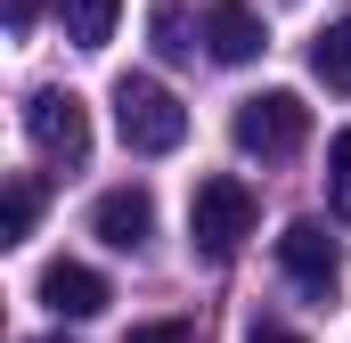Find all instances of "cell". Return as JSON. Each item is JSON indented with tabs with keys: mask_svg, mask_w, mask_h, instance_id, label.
I'll list each match as a JSON object with an SVG mask.
<instances>
[{
	"mask_svg": "<svg viewBox=\"0 0 351 343\" xmlns=\"http://www.w3.org/2000/svg\"><path fill=\"white\" fill-rule=\"evenodd\" d=\"M245 237H254V188L237 172L196 180V196H188V254L196 261H229Z\"/></svg>",
	"mask_w": 351,
	"mask_h": 343,
	"instance_id": "obj_1",
	"label": "cell"
},
{
	"mask_svg": "<svg viewBox=\"0 0 351 343\" xmlns=\"http://www.w3.org/2000/svg\"><path fill=\"white\" fill-rule=\"evenodd\" d=\"M114 131H123L131 156H172L180 139H188V106L156 74H123L114 82Z\"/></svg>",
	"mask_w": 351,
	"mask_h": 343,
	"instance_id": "obj_2",
	"label": "cell"
},
{
	"mask_svg": "<svg viewBox=\"0 0 351 343\" xmlns=\"http://www.w3.org/2000/svg\"><path fill=\"white\" fill-rule=\"evenodd\" d=\"M229 139H237L245 156L278 164V156H294V147L311 139V106H302L294 90H254V98H237V115H229Z\"/></svg>",
	"mask_w": 351,
	"mask_h": 343,
	"instance_id": "obj_3",
	"label": "cell"
},
{
	"mask_svg": "<svg viewBox=\"0 0 351 343\" xmlns=\"http://www.w3.org/2000/svg\"><path fill=\"white\" fill-rule=\"evenodd\" d=\"M25 131H33V147L58 156V164H82V156H90V115H82V98L58 90V82L25 98Z\"/></svg>",
	"mask_w": 351,
	"mask_h": 343,
	"instance_id": "obj_4",
	"label": "cell"
},
{
	"mask_svg": "<svg viewBox=\"0 0 351 343\" xmlns=\"http://www.w3.org/2000/svg\"><path fill=\"white\" fill-rule=\"evenodd\" d=\"M278 261H286V278L311 286V294H335V278H343V254H335V237H327L319 221H286V229H278Z\"/></svg>",
	"mask_w": 351,
	"mask_h": 343,
	"instance_id": "obj_5",
	"label": "cell"
},
{
	"mask_svg": "<svg viewBox=\"0 0 351 343\" xmlns=\"http://www.w3.org/2000/svg\"><path fill=\"white\" fill-rule=\"evenodd\" d=\"M90 229H98L114 254H139V246L156 237V196H147L139 180H123V188H106V196L90 204Z\"/></svg>",
	"mask_w": 351,
	"mask_h": 343,
	"instance_id": "obj_6",
	"label": "cell"
},
{
	"mask_svg": "<svg viewBox=\"0 0 351 343\" xmlns=\"http://www.w3.org/2000/svg\"><path fill=\"white\" fill-rule=\"evenodd\" d=\"M204 49H213L221 66H254L269 49V33H262V16H254L245 0H204Z\"/></svg>",
	"mask_w": 351,
	"mask_h": 343,
	"instance_id": "obj_7",
	"label": "cell"
},
{
	"mask_svg": "<svg viewBox=\"0 0 351 343\" xmlns=\"http://www.w3.org/2000/svg\"><path fill=\"white\" fill-rule=\"evenodd\" d=\"M41 303H49L58 319H98V311L114 303V286H106L90 261H66V254H58L49 270H41Z\"/></svg>",
	"mask_w": 351,
	"mask_h": 343,
	"instance_id": "obj_8",
	"label": "cell"
},
{
	"mask_svg": "<svg viewBox=\"0 0 351 343\" xmlns=\"http://www.w3.org/2000/svg\"><path fill=\"white\" fill-rule=\"evenodd\" d=\"M311 74L351 98V8L335 16V25H319V41H311Z\"/></svg>",
	"mask_w": 351,
	"mask_h": 343,
	"instance_id": "obj_9",
	"label": "cell"
},
{
	"mask_svg": "<svg viewBox=\"0 0 351 343\" xmlns=\"http://www.w3.org/2000/svg\"><path fill=\"white\" fill-rule=\"evenodd\" d=\"M58 16H66V41H74V49H106L123 0H58Z\"/></svg>",
	"mask_w": 351,
	"mask_h": 343,
	"instance_id": "obj_10",
	"label": "cell"
},
{
	"mask_svg": "<svg viewBox=\"0 0 351 343\" xmlns=\"http://www.w3.org/2000/svg\"><path fill=\"white\" fill-rule=\"evenodd\" d=\"M327 213H335V221H351V131H335V139H327Z\"/></svg>",
	"mask_w": 351,
	"mask_h": 343,
	"instance_id": "obj_11",
	"label": "cell"
},
{
	"mask_svg": "<svg viewBox=\"0 0 351 343\" xmlns=\"http://www.w3.org/2000/svg\"><path fill=\"white\" fill-rule=\"evenodd\" d=\"M33 213H41V188L33 180H8V213H0V237L16 246V237H33Z\"/></svg>",
	"mask_w": 351,
	"mask_h": 343,
	"instance_id": "obj_12",
	"label": "cell"
},
{
	"mask_svg": "<svg viewBox=\"0 0 351 343\" xmlns=\"http://www.w3.org/2000/svg\"><path fill=\"white\" fill-rule=\"evenodd\" d=\"M123 343H196V335H188V319H147V327H131Z\"/></svg>",
	"mask_w": 351,
	"mask_h": 343,
	"instance_id": "obj_13",
	"label": "cell"
},
{
	"mask_svg": "<svg viewBox=\"0 0 351 343\" xmlns=\"http://www.w3.org/2000/svg\"><path fill=\"white\" fill-rule=\"evenodd\" d=\"M156 49H164V58H180V49H188V41H180V0H164V8H156Z\"/></svg>",
	"mask_w": 351,
	"mask_h": 343,
	"instance_id": "obj_14",
	"label": "cell"
},
{
	"mask_svg": "<svg viewBox=\"0 0 351 343\" xmlns=\"http://www.w3.org/2000/svg\"><path fill=\"white\" fill-rule=\"evenodd\" d=\"M245 343H302V335H294V327H278V319H254V327H245Z\"/></svg>",
	"mask_w": 351,
	"mask_h": 343,
	"instance_id": "obj_15",
	"label": "cell"
},
{
	"mask_svg": "<svg viewBox=\"0 0 351 343\" xmlns=\"http://www.w3.org/2000/svg\"><path fill=\"white\" fill-rule=\"evenodd\" d=\"M41 343H66V335H41Z\"/></svg>",
	"mask_w": 351,
	"mask_h": 343,
	"instance_id": "obj_16",
	"label": "cell"
}]
</instances>
